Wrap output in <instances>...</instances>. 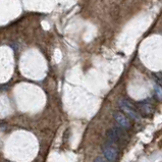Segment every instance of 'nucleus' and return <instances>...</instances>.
<instances>
[{
    "label": "nucleus",
    "mask_w": 162,
    "mask_h": 162,
    "mask_svg": "<svg viewBox=\"0 0 162 162\" xmlns=\"http://www.w3.org/2000/svg\"><path fill=\"white\" fill-rule=\"evenodd\" d=\"M118 105L122 112H125L131 119H134V120H140L141 119V113L138 107H136L132 102L126 99H120L118 101Z\"/></svg>",
    "instance_id": "obj_1"
},
{
    "label": "nucleus",
    "mask_w": 162,
    "mask_h": 162,
    "mask_svg": "<svg viewBox=\"0 0 162 162\" xmlns=\"http://www.w3.org/2000/svg\"><path fill=\"white\" fill-rule=\"evenodd\" d=\"M102 151H103L104 157L106 158V160H108V162H117L118 150L115 146L106 144V145L102 147Z\"/></svg>",
    "instance_id": "obj_2"
},
{
    "label": "nucleus",
    "mask_w": 162,
    "mask_h": 162,
    "mask_svg": "<svg viewBox=\"0 0 162 162\" xmlns=\"http://www.w3.org/2000/svg\"><path fill=\"white\" fill-rule=\"evenodd\" d=\"M113 118L116 121V124L120 126V128L125 129H131V126H132L131 120H129V117L125 113V112H122V111L113 112Z\"/></svg>",
    "instance_id": "obj_3"
},
{
    "label": "nucleus",
    "mask_w": 162,
    "mask_h": 162,
    "mask_svg": "<svg viewBox=\"0 0 162 162\" xmlns=\"http://www.w3.org/2000/svg\"><path fill=\"white\" fill-rule=\"evenodd\" d=\"M137 107H138L140 113L143 114V115H145V116H148V115L152 114L153 111H154L152 105H151L150 103H148V102H146V101L139 102L138 106H137Z\"/></svg>",
    "instance_id": "obj_4"
},
{
    "label": "nucleus",
    "mask_w": 162,
    "mask_h": 162,
    "mask_svg": "<svg viewBox=\"0 0 162 162\" xmlns=\"http://www.w3.org/2000/svg\"><path fill=\"white\" fill-rule=\"evenodd\" d=\"M106 136H107V139H108L109 142H110V144H118L119 142H120V138L118 137L117 133L115 132L114 129L107 131Z\"/></svg>",
    "instance_id": "obj_5"
},
{
    "label": "nucleus",
    "mask_w": 162,
    "mask_h": 162,
    "mask_svg": "<svg viewBox=\"0 0 162 162\" xmlns=\"http://www.w3.org/2000/svg\"><path fill=\"white\" fill-rule=\"evenodd\" d=\"M155 90V96L159 101H162V87L160 85H156L154 88Z\"/></svg>",
    "instance_id": "obj_6"
},
{
    "label": "nucleus",
    "mask_w": 162,
    "mask_h": 162,
    "mask_svg": "<svg viewBox=\"0 0 162 162\" xmlns=\"http://www.w3.org/2000/svg\"><path fill=\"white\" fill-rule=\"evenodd\" d=\"M106 158H103V157H97L95 159V162H108V160H105Z\"/></svg>",
    "instance_id": "obj_7"
}]
</instances>
